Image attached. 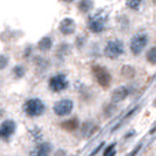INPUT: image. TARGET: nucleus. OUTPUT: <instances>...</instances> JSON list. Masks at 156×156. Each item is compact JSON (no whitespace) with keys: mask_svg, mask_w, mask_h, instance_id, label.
<instances>
[{"mask_svg":"<svg viewBox=\"0 0 156 156\" xmlns=\"http://www.w3.org/2000/svg\"><path fill=\"white\" fill-rule=\"evenodd\" d=\"M155 132H156V126H155V127H152V130H151V134H154Z\"/></svg>","mask_w":156,"mask_h":156,"instance_id":"nucleus-21","label":"nucleus"},{"mask_svg":"<svg viewBox=\"0 0 156 156\" xmlns=\"http://www.w3.org/2000/svg\"><path fill=\"white\" fill-rule=\"evenodd\" d=\"M125 51V47H123V43H122L121 40H111L107 43V45H105V55H107L108 58H112V59H115V58L121 56L122 54H123Z\"/></svg>","mask_w":156,"mask_h":156,"instance_id":"nucleus-5","label":"nucleus"},{"mask_svg":"<svg viewBox=\"0 0 156 156\" xmlns=\"http://www.w3.org/2000/svg\"><path fill=\"white\" fill-rule=\"evenodd\" d=\"M140 148H141V145H137V148H136L134 151L132 152V154H130V155H127V156H136V154H137V152L140 151Z\"/></svg>","mask_w":156,"mask_h":156,"instance_id":"nucleus-20","label":"nucleus"},{"mask_svg":"<svg viewBox=\"0 0 156 156\" xmlns=\"http://www.w3.org/2000/svg\"><path fill=\"white\" fill-rule=\"evenodd\" d=\"M122 74H123L126 78H132L134 76V69L130 67V66H125V67L122 69Z\"/></svg>","mask_w":156,"mask_h":156,"instance_id":"nucleus-17","label":"nucleus"},{"mask_svg":"<svg viewBox=\"0 0 156 156\" xmlns=\"http://www.w3.org/2000/svg\"><path fill=\"white\" fill-rule=\"evenodd\" d=\"M63 2H66V3H71V2H74V0H63Z\"/></svg>","mask_w":156,"mask_h":156,"instance_id":"nucleus-22","label":"nucleus"},{"mask_svg":"<svg viewBox=\"0 0 156 156\" xmlns=\"http://www.w3.org/2000/svg\"><path fill=\"white\" fill-rule=\"evenodd\" d=\"M108 19V14L104 10L96 11L94 14H92L88 19V27L93 33H101L105 29V23Z\"/></svg>","mask_w":156,"mask_h":156,"instance_id":"nucleus-1","label":"nucleus"},{"mask_svg":"<svg viewBox=\"0 0 156 156\" xmlns=\"http://www.w3.org/2000/svg\"><path fill=\"white\" fill-rule=\"evenodd\" d=\"M141 3H143V0H127V7H129L130 10L137 11L138 8H140Z\"/></svg>","mask_w":156,"mask_h":156,"instance_id":"nucleus-16","label":"nucleus"},{"mask_svg":"<svg viewBox=\"0 0 156 156\" xmlns=\"http://www.w3.org/2000/svg\"><path fill=\"white\" fill-rule=\"evenodd\" d=\"M114 149H115V144H111V145L105 149L104 156H115V151H114Z\"/></svg>","mask_w":156,"mask_h":156,"instance_id":"nucleus-18","label":"nucleus"},{"mask_svg":"<svg viewBox=\"0 0 156 156\" xmlns=\"http://www.w3.org/2000/svg\"><path fill=\"white\" fill-rule=\"evenodd\" d=\"M23 111L27 116L30 118H37V116L43 115L45 112V104L37 97H33L25 101L23 104Z\"/></svg>","mask_w":156,"mask_h":156,"instance_id":"nucleus-2","label":"nucleus"},{"mask_svg":"<svg viewBox=\"0 0 156 156\" xmlns=\"http://www.w3.org/2000/svg\"><path fill=\"white\" fill-rule=\"evenodd\" d=\"M147 60H148L149 63H152V65L156 63V47H152V48L147 52Z\"/></svg>","mask_w":156,"mask_h":156,"instance_id":"nucleus-15","label":"nucleus"},{"mask_svg":"<svg viewBox=\"0 0 156 156\" xmlns=\"http://www.w3.org/2000/svg\"><path fill=\"white\" fill-rule=\"evenodd\" d=\"M73 108H74V103L71 101L70 99H62L58 103H55L54 112L58 116H66L73 111Z\"/></svg>","mask_w":156,"mask_h":156,"instance_id":"nucleus-6","label":"nucleus"},{"mask_svg":"<svg viewBox=\"0 0 156 156\" xmlns=\"http://www.w3.org/2000/svg\"><path fill=\"white\" fill-rule=\"evenodd\" d=\"M92 7H93V2H92V0H81V2L78 3V8H80V11H82V12L90 11Z\"/></svg>","mask_w":156,"mask_h":156,"instance_id":"nucleus-14","label":"nucleus"},{"mask_svg":"<svg viewBox=\"0 0 156 156\" xmlns=\"http://www.w3.org/2000/svg\"><path fill=\"white\" fill-rule=\"evenodd\" d=\"M52 47V40L49 37H44L38 41V49L40 51H48Z\"/></svg>","mask_w":156,"mask_h":156,"instance_id":"nucleus-13","label":"nucleus"},{"mask_svg":"<svg viewBox=\"0 0 156 156\" xmlns=\"http://www.w3.org/2000/svg\"><path fill=\"white\" fill-rule=\"evenodd\" d=\"M15 122L11 121V119H7V121L2 122L0 125V137L3 140H8L11 136L15 133Z\"/></svg>","mask_w":156,"mask_h":156,"instance_id":"nucleus-8","label":"nucleus"},{"mask_svg":"<svg viewBox=\"0 0 156 156\" xmlns=\"http://www.w3.org/2000/svg\"><path fill=\"white\" fill-rule=\"evenodd\" d=\"M148 44V36L145 33H137L136 36H133L130 40V51L134 55H140L143 52V49Z\"/></svg>","mask_w":156,"mask_h":156,"instance_id":"nucleus-4","label":"nucleus"},{"mask_svg":"<svg viewBox=\"0 0 156 156\" xmlns=\"http://www.w3.org/2000/svg\"><path fill=\"white\" fill-rule=\"evenodd\" d=\"M62 127L65 130H67V132H74V130L78 129V119L77 118H71V119H69V121L63 122Z\"/></svg>","mask_w":156,"mask_h":156,"instance_id":"nucleus-12","label":"nucleus"},{"mask_svg":"<svg viewBox=\"0 0 156 156\" xmlns=\"http://www.w3.org/2000/svg\"><path fill=\"white\" fill-rule=\"evenodd\" d=\"M59 30L62 34H66V36L71 34V33H74V30H76V22H74L71 18H65L62 22H60Z\"/></svg>","mask_w":156,"mask_h":156,"instance_id":"nucleus-9","label":"nucleus"},{"mask_svg":"<svg viewBox=\"0 0 156 156\" xmlns=\"http://www.w3.org/2000/svg\"><path fill=\"white\" fill-rule=\"evenodd\" d=\"M92 73H93V77L96 80V82L99 83L103 88H108L111 83V74L110 71L107 70L103 66H93L92 67Z\"/></svg>","mask_w":156,"mask_h":156,"instance_id":"nucleus-3","label":"nucleus"},{"mask_svg":"<svg viewBox=\"0 0 156 156\" xmlns=\"http://www.w3.org/2000/svg\"><path fill=\"white\" fill-rule=\"evenodd\" d=\"M69 86L67 77L65 74H56L49 80V89L52 92H62Z\"/></svg>","mask_w":156,"mask_h":156,"instance_id":"nucleus-7","label":"nucleus"},{"mask_svg":"<svg viewBox=\"0 0 156 156\" xmlns=\"http://www.w3.org/2000/svg\"><path fill=\"white\" fill-rule=\"evenodd\" d=\"M130 93V88L129 86H119L114 90L112 93V101L118 103V101H122L123 99H126Z\"/></svg>","mask_w":156,"mask_h":156,"instance_id":"nucleus-11","label":"nucleus"},{"mask_svg":"<svg viewBox=\"0 0 156 156\" xmlns=\"http://www.w3.org/2000/svg\"><path fill=\"white\" fill-rule=\"evenodd\" d=\"M25 73V69L22 67V66H16V67H14V74H15V77H22Z\"/></svg>","mask_w":156,"mask_h":156,"instance_id":"nucleus-19","label":"nucleus"},{"mask_svg":"<svg viewBox=\"0 0 156 156\" xmlns=\"http://www.w3.org/2000/svg\"><path fill=\"white\" fill-rule=\"evenodd\" d=\"M51 144L49 143H41L30 152V156H49L51 154Z\"/></svg>","mask_w":156,"mask_h":156,"instance_id":"nucleus-10","label":"nucleus"}]
</instances>
